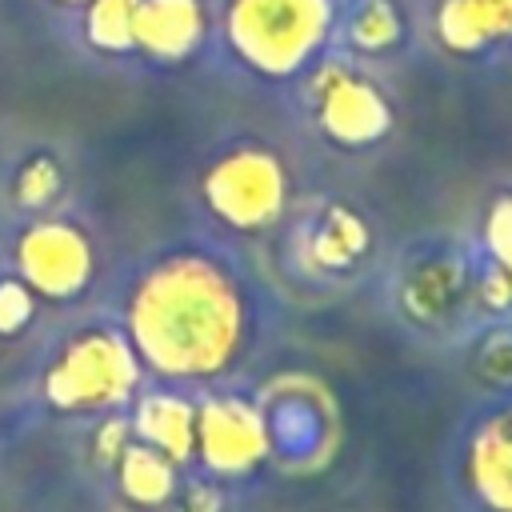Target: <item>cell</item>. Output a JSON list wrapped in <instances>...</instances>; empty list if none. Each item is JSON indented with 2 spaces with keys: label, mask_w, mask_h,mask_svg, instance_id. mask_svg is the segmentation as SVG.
Returning a JSON list of instances; mask_svg holds the SVG:
<instances>
[{
  "label": "cell",
  "mask_w": 512,
  "mask_h": 512,
  "mask_svg": "<svg viewBox=\"0 0 512 512\" xmlns=\"http://www.w3.org/2000/svg\"><path fill=\"white\" fill-rule=\"evenodd\" d=\"M140 436L148 448H156L160 456H168L172 464L188 460L196 452V412L172 396H156L140 408V420H136Z\"/></svg>",
  "instance_id": "3"
},
{
  "label": "cell",
  "mask_w": 512,
  "mask_h": 512,
  "mask_svg": "<svg viewBox=\"0 0 512 512\" xmlns=\"http://www.w3.org/2000/svg\"><path fill=\"white\" fill-rule=\"evenodd\" d=\"M468 484L488 512H512V408L476 428L468 448Z\"/></svg>",
  "instance_id": "2"
},
{
  "label": "cell",
  "mask_w": 512,
  "mask_h": 512,
  "mask_svg": "<svg viewBox=\"0 0 512 512\" xmlns=\"http://www.w3.org/2000/svg\"><path fill=\"white\" fill-rule=\"evenodd\" d=\"M120 488L140 508H160L176 496V464L148 444L120 452Z\"/></svg>",
  "instance_id": "4"
},
{
  "label": "cell",
  "mask_w": 512,
  "mask_h": 512,
  "mask_svg": "<svg viewBox=\"0 0 512 512\" xmlns=\"http://www.w3.org/2000/svg\"><path fill=\"white\" fill-rule=\"evenodd\" d=\"M176 512H220V496H216L212 488H204V484H196V488H188V492L180 496V504H176Z\"/></svg>",
  "instance_id": "5"
},
{
  "label": "cell",
  "mask_w": 512,
  "mask_h": 512,
  "mask_svg": "<svg viewBox=\"0 0 512 512\" xmlns=\"http://www.w3.org/2000/svg\"><path fill=\"white\" fill-rule=\"evenodd\" d=\"M196 452L212 472L240 476L268 456V428L256 408L240 400H216L196 416Z\"/></svg>",
  "instance_id": "1"
}]
</instances>
